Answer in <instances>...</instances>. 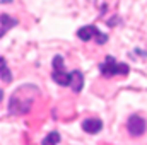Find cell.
<instances>
[{
	"label": "cell",
	"mask_w": 147,
	"mask_h": 145,
	"mask_svg": "<svg viewBox=\"0 0 147 145\" xmlns=\"http://www.w3.org/2000/svg\"><path fill=\"white\" fill-rule=\"evenodd\" d=\"M53 80L58 85H69L72 87L74 92H80V89L84 87V75L79 70L74 72H65V65H63V58L62 56H55L53 58V73H51Z\"/></svg>",
	"instance_id": "1"
},
{
	"label": "cell",
	"mask_w": 147,
	"mask_h": 145,
	"mask_svg": "<svg viewBox=\"0 0 147 145\" xmlns=\"http://www.w3.org/2000/svg\"><path fill=\"white\" fill-rule=\"evenodd\" d=\"M99 72L103 73V77H113V75H127L130 68L127 63H120L116 62V58L106 56L105 62L99 65Z\"/></svg>",
	"instance_id": "2"
},
{
	"label": "cell",
	"mask_w": 147,
	"mask_h": 145,
	"mask_svg": "<svg viewBox=\"0 0 147 145\" xmlns=\"http://www.w3.org/2000/svg\"><path fill=\"white\" fill-rule=\"evenodd\" d=\"M26 92H28V85H22L17 92H14L10 103H9V113H12V114H22V106H21L22 103L26 104V108L28 109L31 108V104H33V97H31V96L24 97Z\"/></svg>",
	"instance_id": "3"
},
{
	"label": "cell",
	"mask_w": 147,
	"mask_h": 145,
	"mask_svg": "<svg viewBox=\"0 0 147 145\" xmlns=\"http://www.w3.org/2000/svg\"><path fill=\"white\" fill-rule=\"evenodd\" d=\"M77 36H79V39H82V41H91V39H94L98 44H105V43L108 41V36H106L105 33H101L96 26H84V28H80V29L77 31Z\"/></svg>",
	"instance_id": "4"
},
{
	"label": "cell",
	"mask_w": 147,
	"mask_h": 145,
	"mask_svg": "<svg viewBox=\"0 0 147 145\" xmlns=\"http://www.w3.org/2000/svg\"><path fill=\"white\" fill-rule=\"evenodd\" d=\"M127 128L132 137H140L146 133V119L140 118L139 114H132L127 121Z\"/></svg>",
	"instance_id": "5"
},
{
	"label": "cell",
	"mask_w": 147,
	"mask_h": 145,
	"mask_svg": "<svg viewBox=\"0 0 147 145\" xmlns=\"http://www.w3.org/2000/svg\"><path fill=\"white\" fill-rule=\"evenodd\" d=\"M82 128L87 133H98L103 128V121L98 119V118H89V119H84L82 121Z\"/></svg>",
	"instance_id": "6"
},
{
	"label": "cell",
	"mask_w": 147,
	"mask_h": 145,
	"mask_svg": "<svg viewBox=\"0 0 147 145\" xmlns=\"http://www.w3.org/2000/svg\"><path fill=\"white\" fill-rule=\"evenodd\" d=\"M2 24H0V34L3 36V34H7V31L12 28V26H16L17 24V19H12L10 15H7V14H2Z\"/></svg>",
	"instance_id": "7"
},
{
	"label": "cell",
	"mask_w": 147,
	"mask_h": 145,
	"mask_svg": "<svg viewBox=\"0 0 147 145\" xmlns=\"http://www.w3.org/2000/svg\"><path fill=\"white\" fill-rule=\"evenodd\" d=\"M0 72H2V80H3L5 84H9V82L12 80V75L9 72V68H7V62L3 60V56L0 58Z\"/></svg>",
	"instance_id": "8"
},
{
	"label": "cell",
	"mask_w": 147,
	"mask_h": 145,
	"mask_svg": "<svg viewBox=\"0 0 147 145\" xmlns=\"http://www.w3.org/2000/svg\"><path fill=\"white\" fill-rule=\"evenodd\" d=\"M58 142H60V133H58V132H51V133H48V135L45 137L43 145H57Z\"/></svg>",
	"instance_id": "9"
}]
</instances>
